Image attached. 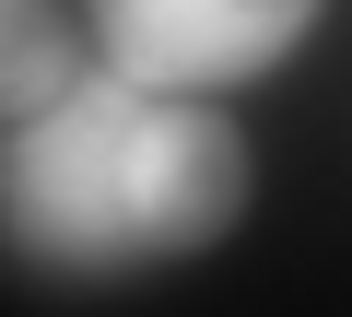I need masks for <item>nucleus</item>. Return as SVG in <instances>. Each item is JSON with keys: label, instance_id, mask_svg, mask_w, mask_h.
<instances>
[{"label": "nucleus", "instance_id": "2", "mask_svg": "<svg viewBox=\"0 0 352 317\" xmlns=\"http://www.w3.org/2000/svg\"><path fill=\"white\" fill-rule=\"evenodd\" d=\"M317 12H329V0H82V36L118 71H141V83L223 94V83L282 71Z\"/></svg>", "mask_w": 352, "mask_h": 317}, {"label": "nucleus", "instance_id": "3", "mask_svg": "<svg viewBox=\"0 0 352 317\" xmlns=\"http://www.w3.org/2000/svg\"><path fill=\"white\" fill-rule=\"evenodd\" d=\"M71 83V0H0V118Z\"/></svg>", "mask_w": 352, "mask_h": 317}, {"label": "nucleus", "instance_id": "1", "mask_svg": "<svg viewBox=\"0 0 352 317\" xmlns=\"http://www.w3.org/2000/svg\"><path fill=\"white\" fill-rule=\"evenodd\" d=\"M247 129L212 94L141 71H71L47 106L0 118V247L59 282H118L153 259H200L247 212Z\"/></svg>", "mask_w": 352, "mask_h": 317}]
</instances>
